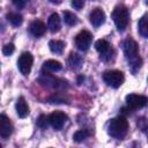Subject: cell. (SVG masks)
<instances>
[{
  "label": "cell",
  "instance_id": "6da1fadb",
  "mask_svg": "<svg viewBox=\"0 0 148 148\" xmlns=\"http://www.w3.org/2000/svg\"><path fill=\"white\" fill-rule=\"evenodd\" d=\"M128 130V121L126 120L125 117L119 116L110 120L108 125V133L117 139H121L126 135Z\"/></svg>",
  "mask_w": 148,
  "mask_h": 148
},
{
  "label": "cell",
  "instance_id": "7a4b0ae2",
  "mask_svg": "<svg viewBox=\"0 0 148 148\" xmlns=\"http://www.w3.org/2000/svg\"><path fill=\"white\" fill-rule=\"evenodd\" d=\"M123 50H124V54L125 57L130 60V62L132 64V66H136L138 68H140L141 66V59L139 58V49H138V44L133 38H126L123 43Z\"/></svg>",
  "mask_w": 148,
  "mask_h": 148
},
{
  "label": "cell",
  "instance_id": "3957f363",
  "mask_svg": "<svg viewBox=\"0 0 148 148\" xmlns=\"http://www.w3.org/2000/svg\"><path fill=\"white\" fill-rule=\"evenodd\" d=\"M112 18L113 22L119 31H124L128 24V10L125 6L119 5L114 7L112 12Z\"/></svg>",
  "mask_w": 148,
  "mask_h": 148
},
{
  "label": "cell",
  "instance_id": "277c9868",
  "mask_svg": "<svg viewBox=\"0 0 148 148\" xmlns=\"http://www.w3.org/2000/svg\"><path fill=\"white\" fill-rule=\"evenodd\" d=\"M103 80L108 86H110L112 88H119L123 84L125 76H124L123 72L112 69V71H106L103 74Z\"/></svg>",
  "mask_w": 148,
  "mask_h": 148
},
{
  "label": "cell",
  "instance_id": "5b68a950",
  "mask_svg": "<svg viewBox=\"0 0 148 148\" xmlns=\"http://www.w3.org/2000/svg\"><path fill=\"white\" fill-rule=\"evenodd\" d=\"M34 62V57L30 52H23L17 60V67L22 75H28L31 71Z\"/></svg>",
  "mask_w": 148,
  "mask_h": 148
},
{
  "label": "cell",
  "instance_id": "8992f818",
  "mask_svg": "<svg viewBox=\"0 0 148 148\" xmlns=\"http://www.w3.org/2000/svg\"><path fill=\"white\" fill-rule=\"evenodd\" d=\"M38 81L40 82V84L50 87V88H54V89H62L65 87H67V82L65 80L61 79H57L54 76H51L49 74H43Z\"/></svg>",
  "mask_w": 148,
  "mask_h": 148
},
{
  "label": "cell",
  "instance_id": "52a82bcc",
  "mask_svg": "<svg viewBox=\"0 0 148 148\" xmlns=\"http://www.w3.org/2000/svg\"><path fill=\"white\" fill-rule=\"evenodd\" d=\"M91 40H92V36L88 30H82L80 31L76 37H75V45L79 50L81 51H86L89 49V46L91 45Z\"/></svg>",
  "mask_w": 148,
  "mask_h": 148
},
{
  "label": "cell",
  "instance_id": "ba28073f",
  "mask_svg": "<svg viewBox=\"0 0 148 148\" xmlns=\"http://www.w3.org/2000/svg\"><path fill=\"white\" fill-rule=\"evenodd\" d=\"M47 118H49V124L54 130H61L67 120V116L62 111H54L50 116H47Z\"/></svg>",
  "mask_w": 148,
  "mask_h": 148
},
{
  "label": "cell",
  "instance_id": "9c48e42d",
  "mask_svg": "<svg viewBox=\"0 0 148 148\" xmlns=\"http://www.w3.org/2000/svg\"><path fill=\"white\" fill-rule=\"evenodd\" d=\"M147 97L143 95L130 94L126 96V103L131 109H141L147 104Z\"/></svg>",
  "mask_w": 148,
  "mask_h": 148
},
{
  "label": "cell",
  "instance_id": "30bf717a",
  "mask_svg": "<svg viewBox=\"0 0 148 148\" xmlns=\"http://www.w3.org/2000/svg\"><path fill=\"white\" fill-rule=\"evenodd\" d=\"M13 132V125L10 119L6 114H0V135L2 138H8Z\"/></svg>",
  "mask_w": 148,
  "mask_h": 148
},
{
  "label": "cell",
  "instance_id": "8fae6325",
  "mask_svg": "<svg viewBox=\"0 0 148 148\" xmlns=\"http://www.w3.org/2000/svg\"><path fill=\"white\" fill-rule=\"evenodd\" d=\"M90 23L94 27H99L105 22V13L101 8H95L89 15Z\"/></svg>",
  "mask_w": 148,
  "mask_h": 148
},
{
  "label": "cell",
  "instance_id": "7c38bea8",
  "mask_svg": "<svg viewBox=\"0 0 148 148\" xmlns=\"http://www.w3.org/2000/svg\"><path fill=\"white\" fill-rule=\"evenodd\" d=\"M29 30H30V32H31L35 37H39V36H43V35L45 34V31H46V25H45L42 21L36 20V21L31 22V24H30V27H29Z\"/></svg>",
  "mask_w": 148,
  "mask_h": 148
},
{
  "label": "cell",
  "instance_id": "4fadbf2b",
  "mask_svg": "<svg viewBox=\"0 0 148 148\" xmlns=\"http://www.w3.org/2000/svg\"><path fill=\"white\" fill-rule=\"evenodd\" d=\"M15 108H16V112H17V116L20 118H25L28 114H29V106L24 99V97H18L16 104H15Z\"/></svg>",
  "mask_w": 148,
  "mask_h": 148
},
{
  "label": "cell",
  "instance_id": "5bb4252c",
  "mask_svg": "<svg viewBox=\"0 0 148 148\" xmlns=\"http://www.w3.org/2000/svg\"><path fill=\"white\" fill-rule=\"evenodd\" d=\"M60 27H61V21H60V17L57 13H53L50 15L49 20H47V28L51 32H58L60 30Z\"/></svg>",
  "mask_w": 148,
  "mask_h": 148
},
{
  "label": "cell",
  "instance_id": "9a60e30c",
  "mask_svg": "<svg viewBox=\"0 0 148 148\" xmlns=\"http://www.w3.org/2000/svg\"><path fill=\"white\" fill-rule=\"evenodd\" d=\"M95 49L101 54V57H106L110 53V43L105 39H98L95 42Z\"/></svg>",
  "mask_w": 148,
  "mask_h": 148
},
{
  "label": "cell",
  "instance_id": "2e32d148",
  "mask_svg": "<svg viewBox=\"0 0 148 148\" xmlns=\"http://www.w3.org/2000/svg\"><path fill=\"white\" fill-rule=\"evenodd\" d=\"M43 68L47 72H59L62 68V65L58 61V60H53V59H49L43 64Z\"/></svg>",
  "mask_w": 148,
  "mask_h": 148
},
{
  "label": "cell",
  "instance_id": "e0dca14e",
  "mask_svg": "<svg viewBox=\"0 0 148 148\" xmlns=\"http://www.w3.org/2000/svg\"><path fill=\"white\" fill-rule=\"evenodd\" d=\"M49 47H50L51 52H53L56 54H61L62 51H64V47H65V43L62 40L52 39V40L49 42Z\"/></svg>",
  "mask_w": 148,
  "mask_h": 148
},
{
  "label": "cell",
  "instance_id": "ac0fdd59",
  "mask_svg": "<svg viewBox=\"0 0 148 148\" xmlns=\"http://www.w3.org/2000/svg\"><path fill=\"white\" fill-rule=\"evenodd\" d=\"M68 64L71 65L72 68L77 69V68H80L81 65L83 64V59H82V57L79 56L77 53L72 52V53L69 54V58H68Z\"/></svg>",
  "mask_w": 148,
  "mask_h": 148
},
{
  "label": "cell",
  "instance_id": "d6986e66",
  "mask_svg": "<svg viewBox=\"0 0 148 148\" xmlns=\"http://www.w3.org/2000/svg\"><path fill=\"white\" fill-rule=\"evenodd\" d=\"M138 30H139V34L143 37V38H147L148 37V22H147V15H143L139 23H138Z\"/></svg>",
  "mask_w": 148,
  "mask_h": 148
},
{
  "label": "cell",
  "instance_id": "ffe728a7",
  "mask_svg": "<svg viewBox=\"0 0 148 148\" xmlns=\"http://www.w3.org/2000/svg\"><path fill=\"white\" fill-rule=\"evenodd\" d=\"M7 20H8L13 25H15V27L21 25L22 22H23V17H22V15L18 14V13H8V14H7Z\"/></svg>",
  "mask_w": 148,
  "mask_h": 148
},
{
  "label": "cell",
  "instance_id": "44dd1931",
  "mask_svg": "<svg viewBox=\"0 0 148 148\" xmlns=\"http://www.w3.org/2000/svg\"><path fill=\"white\" fill-rule=\"evenodd\" d=\"M64 21L67 25H75L77 23V17L76 15H74L72 12H68V10H65L64 12Z\"/></svg>",
  "mask_w": 148,
  "mask_h": 148
},
{
  "label": "cell",
  "instance_id": "7402d4cb",
  "mask_svg": "<svg viewBox=\"0 0 148 148\" xmlns=\"http://www.w3.org/2000/svg\"><path fill=\"white\" fill-rule=\"evenodd\" d=\"M88 136H89V132H88L87 130H80V131H77V132L74 133L73 139H74L75 142H82V141L86 140Z\"/></svg>",
  "mask_w": 148,
  "mask_h": 148
},
{
  "label": "cell",
  "instance_id": "603a6c76",
  "mask_svg": "<svg viewBox=\"0 0 148 148\" xmlns=\"http://www.w3.org/2000/svg\"><path fill=\"white\" fill-rule=\"evenodd\" d=\"M37 125H38L40 128H43V130L47 128V126H49V118H47V116L40 114L39 118L37 119Z\"/></svg>",
  "mask_w": 148,
  "mask_h": 148
},
{
  "label": "cell",
  "instance_id": "cb8c5ba5",
  "mask_svg": "<svg viewBox=\"0 0 148 148\" xmlns=\"http://www.w3.org/2000/svg\"><path fill=\"white\" fill-rule=\"evenodd\" d=\"M14 50H15L14 45H13L12 43H9V44H6V45L2 47V53H3L5 56H10V54L14 52Z\"/></svg>",
  "mask_w": 148,
  "mask_h": 148
},
{
  "label": "cell",
  "instance_id": "d4e9b609",
  "mask_svg": "<svg viewBox=\"0 0 148 148\" xmlns=\"http://www.w3.org/2000/svg\"><path fill=\"white\" fill-rule=\"evenodd\" d=\"M83 1H79V0H74V1H72V6L74 7V8H76V9H81L82 7H83Z\"/></svg>",
  "mask_w": 148,
  "mask_h": 148
},
{
  "label": "cell",
  "instance_id": "484cf974",
  "mask_svg": "<svg viewBox=\"0 0 148 148\" xmlns=\"http://www.w3.org/2000/svg\"><path fill=\"white\" fill-rule=\"evenodd\" d=\"M13 3H14L17 8H23V7L25 6V1H20V0H18V1L15 0V1H13Z\"/></svg>",
  "mask_w": 148,
  "mask_h": 148
},
{
  "label": "cell",
  "instance_id": "4316f807",
  "mask_svg": "<svg viewBox=\"0 0 148 148\" xmlns=\"http://www.w3.org/2000/svg\"><path fill=\"white\" fill-rule=\"evenodd\" d=\"M0 148H1V146H0Z\"/></svg>",
  "mask_w": 148,
  "mask_h": 148
}]
</instances>
